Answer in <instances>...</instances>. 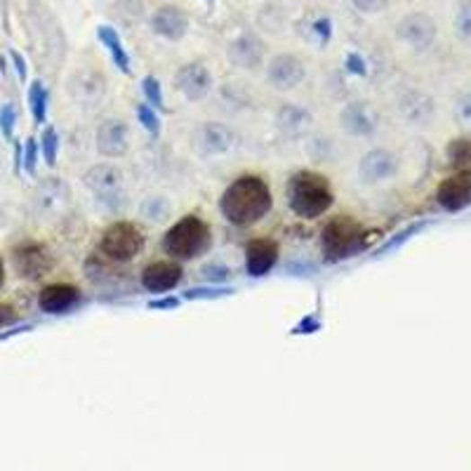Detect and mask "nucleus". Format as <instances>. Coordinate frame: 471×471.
<instances>
[{
  "instance_id": "1",
  "label": "nucleus",
  "mask_w": 471,
  "mask_h": 471,
  "mask_svg": "<svg viewBox=\"0 0 471 471\" xmlns=\"http://www.w3.org/2000/svg\"><path fill=\"white\" fill-rule=\"evenodd\" d=\"M219 210L234 227L257 224L271 210V191H269L267 182L253 174L236 180L234 184L227 186L219 200Z\"/></svg>"
},
{
  "instance_id": "2",
  "label": "nucleus",
  "mask_w": 471,
  "mask_h": 471,
  "mask_svg": "<svg viewBox=\"0 0 471 471\" xmlns=\"http://www.w3.org/2000/svg\"><path fill=\"white\" fill-rule=\"evenodd\" d=\"M288 205L295 215L304 219L321 218L323 212L330 210V205L335 203V193L330 189L328 180L316 173L292 174L286 186Z\"/></svg>"
},
{
  "instance_id": "3",
  "label": "nucleus",
  "mask_w": 471,
  "mask_h": 471,
  "mask_svg": "<svg viewBox=\"0 0 471 471\" xmlns=\"http://www.w3.org/2000/svg\"><path fill=\"white\" fill-rule=\"evenodd\" d=\"M321 245L325 260L342 262L349 260L353 254H359L366 248V231L360 229V224L353 222L351 218H335L325 224L321 234Z\"/></svg>"
},
{
  "instance_id": "4",
  "label": "nucleus",
  "mask_w": 471,
  "mask_h": 471,
  "mask_svg": "<svg viewBox=\"0 0 471 471\" xmlns=\"http://www.w3.org/2000/svg\"><path fill=\"white\" fill-rule=\"evenodd\" d=\"M210 243V229L199 218H182L168 234L163 236V250L174 260H193Z\"/></svg>"
},
{
  "instance_id": "5",
  "label": "nucleus",
  "mask_w": 471,
  "mask_h": 471,
  "mask_svg": "<svg viewBox=\"0 0 471 471\" xmlns=\"http://www.w3.org/2000/svg\"><path fill=\"white\" fill-rule=\"evenodd\" d=\"M144 248V236L130 222H116L104 231L100 250L111 262H130Z\"/></svg>"
},
{
  "instance_id": "6",
  "label": "nucleus",
  "mask_w": 471,
  "mask_h": 471,
  "mask_svg": "<svg viewBox=\"0 0 471 471\" xmlns=\"http://www.w3.org/2000/svg\"><path fill=\"white\" fill-rule=\"evenodd\" d=\"M85 186L94 193V199L104 203L106 208H118L123 205V173L116 168V165H109V163H102V165H94L90 173L83 177Z\"/></svg>"
},
{
  "instance_id": "7",
  "label": "nucleus",
  "mask_w": 471,
  "mask_h": 471,
  "mask_svg": "<svg viewBox=\"0 0 471 471\" xmlns=\"http://www.w3.org/2000/svg\"><path fill=\"white\" fill-rule=\"evenodd\" d=\"M398 38L415 50H429L436 40V22L424 13L405 14L398 22Z\"/></svg>"
},
{
  "instance_id": "8",
  "label": "nucleus",
  "mask_w": 471,
  "mask_h": 471,
  "mask_svg": "<svg viewBox=\"0 0 471 471\" xmlns=\"http://www.w3.org/2000/svg\"><path fill=\"white\" fill-rule=\"evenodd\" d=\"M436 200L443 210L459 212L471 205V170H459L448 177L436 191Z\"/></svg>"
},
{
  "instance_id": "9",
  "label": "nucleus",
  "mask_w": 471,
  "mask_h": 471,
  "mask_svg": "<svg viewBox=\"0 0 471 471\" xmlns=\"http://www.w3.org/2000/svg\"><path fill=\"white\" fill-rule=\"evenodd\" d=\"M340 125L351 137H370L378 130L379 116L368 102H351L342 109Z\"/></svg>"
},
{
  "instance_id": "10",
  "label": "nucleus",
  "mask_w": 471,
  "mask_h": 471,
  "mask_svg": "<svg viewBox=\"0 0 471 471\" xmlns=\"http://www.w3.org/2000/svg\"><path fill=\"white\" fill-rule=\"evenodd\" d=\"M174 87L184 94L189 102L205 100L212 90V76L203 64H186L174 76Z\"/></svg>"
},
{
  "instance_id": "11",
  "label": "nucleus",
  "mask_w": 471,
  "mask_h": 471,
  "mask_svg": "<svg viewBox=\"0 0 471 471\" xmlns=\"http://www.w3.org/2000/svg\"><path fill=\"white\" fill-rule=\"evenodd\" d=\"M398 170L396 156L387 149H372L370 154L363 156L359 165V177L363 184H382L391 180Z\"/></svg>"
},
{
  "instance_id": "12",
  "label": "nucleus",
  "mask_w": 471,
  "mask_h": 471,
  "mask_svg": "<svg viewBox=\"0 0 471 471\" xmlns=\"http://www.w3.org/2000/svg\"><path fill=\"white\" fill-rule=\"evenodd\" d=\"M304 64L295 55H279L273 57L267 67V78L276 90H292L304 81Z\"/></svg>"
},
{
  "instance_id": "13",
  "label": "nucleus",
  "mask_w": 471,
  "mask_h": 471,
  "mask_svg": "<svg viewBox=\"0 0 471 471\" xmlns=\"http://www.w3.org/2000/svg\"><path fill=\"white\" fill-rule=\"evenodd\" d=\"M14 269L22 279H40L45 271L52 267V260L48 250L38 243H24L14 250Z\"/></svg>"
},
{
  "instance_id": "14",
  "label": "nucleus",
  "mask_w": 471,
  "mask_h": 471,
  "mask_svg": "<svg viewBox=\"0 0 471 471\" xmlns=\"http://www.w3.org/2000/svg\"><path fill=\"white\" fill-rule=\"evenodd\" d=\"M182 267L177 262H154L142 271V286L149 292H163L173 290L180 286L182 280Z\"/></svg>"
},
{
  "instance_id": "15",
  "label": "nucleus",
  "mask_w": 471,
  "mask_h": 471,
  "mask_svg": "<svg viewBox=\"0 0 471 471\" xmlns=\"http://www.w3.org/2000/svg\"><path fill=\"white\" fill-rule=\"evenodd\" d=\"M196 144L205 156H219L227 154L236 144V135L231 128H227L224 123H210L200 125L199 132H196Z\"/></svg>"
},
{
  "instance_id": "16",
  "label": "nucleus",
  "mask_w": 471,
  "mask_h": 471,
  "mask_svg": "<svg viewBox=\"0 0 471 471\" xmlns=\"http://www.w3.org/2000/svg\"><path fill=\"white\" fill-rule=\"evenodd\" d=\"M97 151L106 158H118L128 151V125L118 118H109L97 130Z\"/></svg>"
},
{
  "instance_id": "17",
  "label": "nucleus",
  "mask_w": 471,
  "mask_h": 471,
  "mask_svg": "<svg viewBox=\"0 0 471 471\" xmlns=\"http://www.w3.org/2000/svg\"><path fill=\"white\" fill-rule=\"evenodd\" d=\"M151 29H154L156 36L165 38V40H180L189 29V19L180 7L163 5L151 17Z\"/></svg>"
},
{
  "instance_id": "18",
  "label": "nucleus",
  "mask_w": 471,
  "mask_h": 471,
  "mask_svg": "<svg viewBox=\"0 0 471 471\" xmlns=\"http://www.w3.org/2000/svg\"><path fill=\"white\" fill-rule=\"evenodd\" d=\"M279 260V245L276 241H269V238H260V241H253L245 250V267H248L250 276L260 279V276H267L273 269Z\"/></svg>"
},
{
  "instance_id": "19",
  "label": "nucleus",
  "mask_w": 471,
  "mask_h": 471,
  "mask_svg": "<svg viewBox=\"0 0 471 471\" xmlns=\"http://www.w3.org/2000/svg\"><path fill=\"white\" fill-rule=\"evenodd\" d=\"M81 299V292L76 286H67V283H55L40 290L38 295V307L45 314H64V311L74 309Z\"/></svg>"
},
{
  "instance_id": "20",
  "label": "nucleus",
  "mask_w": 471,
  "mask_h": 471,
  "mask_svg": "<svg viewBox=\"0 0 471 471\" xmlns=\"http://www.w3.org/2000/svg\"><path fill=\"white\" fill-rule=\"evenodd\" d=\"M264 59V45L257 36L253 33H245V36L236 38L234 43L229 45V62L234 67L241 68H257Z\"/></svg>"
},
{
  "instance_id": "21",
  "label": "nucleus",
  "mask_w": 471,
  "mask_h": 471,
  "mask_svg": "<svg viewBox=\"0 0 471 471\" xmlns=\"http://www.w3.org/2000/svg\"><path fill=\"white\" fill-rule=\"evenodd\" d=\"M398 109H401L405 120H410V123L415 125H427L429 120H431V116H434V102H431V97L415 93V90H413V93H405L404 97H401Z\"/></svg>"
},
{
  "instance_id": "22",
  "label": "nucleus",
  "mask_w": 471,
  "mask_h": 471,
  "mask_svg": "<svg viewBox=\"0 0 471 471\" xmlns=\"http://www.w3.org/2000/svg\"><path fill=\"white\" fill-rule=\"evenodd\" d=\"M67 200H68V191L62 182L50 180L38 189V205H40L45 212L64 210Z\"/></svg>"
},
{
  "instance_id": "23",
  "label": "nucleus",
  "mask_w": 471,
  "mask_h": 471,
  "mask_svg": "<svg viewBox=\"0 0 471 471\" xmlns=\"http://www.w3.org/2000/svg\"><path fill=\"white\" fill-rule=\"evenodd\" d=\"M97 38H100L106 50L111 52L113 64H116L123 74H130V57H128L123 43H120V36L113 31L111 26H100V29H97Z\"/></svg>"
},
{
  "instance_id": "24",
  "label": "nucleus",
  "mask_w": 471,
  "mask_h": 471,
  "mask_svg": "<svg viewBox=\"0 0 471 471\" xmlns=\"http://www.w3.org/2000/svg\"><path fill=\"white\" fill-rule=\"evenodd\" d=\"M309 120H311L309 111H304V109H299V106H283V109L279 111L280 130L290 137L302 135V132L307 130Z\"/></svg>"
},
{
  "instance_id": "25",
  "label": "nucleus",
  "mask_w": 471,
  "mask_h": 471,
  "mask_svg": "<svg viewBox=\"0 0 471 471\" xmlns=\"http://www.w3.org/2000/svg\"><path fill=\"white\" fill-rule=\"evenodd\" d=\"M48 102H50V93L45 90L40 81H33L29 87V109L33 113V120L38 125L45 123V113H48Z\"/></svg>"
},
{
  "instance_id": "26",
  "label": "nucleus",
  "mask_w": 471,
  "mask_h": 471,
  "mask_svg": "<svg viewBox=\"0 0 471 471\" xmlns=\"http://www.w3.org/2000/svg\"><path fill=\"white\" fill-rule=\"evenodd\" d=\"M170 215V203L161 196L144 200L142 203V218H149L151 222H165Z\"/></svg>"
},
{
  "instance_id": "27",
  "label": "nucleus",
  "mask_w": 471,
  "mask_h": 471,
  "mask_svg": "<svg viewBox=\"0 0 471 471\" xmlns=\"http://www.w3.org/2000/svg\"><path fill=\"white\" fill-rule=\"evenodd\" d=\"M40 154H43L45 163L55 168L57 165V156H59V135H57L55 128H45L43 139H40Z\"/></svg>"
},
{
  "instance_id": "28",
  "label": "nucleus",
  "mask_w": 471,
  "mask_h": 471,
  "mask_svg": "<svg viewBox=\"0 0 471 471\" xmlns=\"http://www.w3.org/2000/svg\"><path fill=\"white\" fill-rule=\"evenodd\" d=\"M142 93H144V100H147V104H151L154 109H163V90H161V83H158V78H154V76H147L142 81Z\"/></svg>"
},
{
  "instance_id": "29",
  "label": "nucleus",
  "mask_w": 471,
  "mask_h": 471,
  "mask_svg": "<svg viewBox=\"0 0 471 471\" xmlns=\"http://www.w3.org/2000/svg\"><path fill=\"white\" fill-rule=\"evenodd\" d=\"M137 118H139V123H142L144 130L151 132L154 137L161 132V120H158V116H156L154 106H151V104L137 106Z\"/></svg>"
},
{
  "instance_id": "30",
  "label": "nucleus",
  "mask_w": 471,
  "mask_h": 471,
  "mask_svg": "<svg viewBox=\"0 0 471 471\" xmlns=\"http://www.w3.org/2000/svg\"><path fill=\"white\" fill-rule=\"evenodd\" d=\"M448 156L455 165H467V163H471V142L469 139H455L448 149Z\"/></svg>"
},
{
  "instance_id": "31",
  "label": "nucleus",
  "mask_w": 471,
  "mask_h": 471,
  "mask_svg": "<svg viewBox=\"0 0 471 471\" xmlns=\"http://www.w3.org/2000/svg\"><path fill=\"white\" fill-rule=\"evenodd\" d=\"M14 125H17V109L7 102V104L0 109V132H3L5 139H13Z\"/></svg>"
},
{
  "instance_id": "32",
  "label": "nucleus",
  "mask_w": 471,
  "mask_h": 471,
  "mask_svg": "<svg viewBox=\"0 0 471 471\" xmlns=\"http://www.w3.org/2000/svg\"><path fill=\"white\" fill-rule=\"evenodd\" d=\"M38 154H40V147H38L36 139H26L24 144V154H22V165H24V170L29 174L36 173V165H38Z\"/></svg>"
},
{
  "instance_id": "33",
  "label": "nucleus",
  "mask_w": 471,
  "mask_h": 471,
  "mask_svg": "<svg viewBox=\"0 0 471 471\" xmlns=\"http://www.w3.org/2000/svg\"><path fill=\"white\" fill-rule=\"evenodd\" d=\"M200 276H203L208 283H224V280L231 276V271L229 267H224V264H205V267L200 269Z\"/></svg>"
},
{
  "instance_id": "34",
  "label": "nucleus",
  "mask_w": 471,
  "mask_h": 471,
  "mask_svg": "<svg viewBox=\"0 0 471 471\" xmlns=\"http://www.w3.org/2000/svg\"><path fill=\"white\" fill-rule=\"evenodd\" d=\"M455 29H458V36L471 45V7H465L462 13L458 14V22H455Z\"/></svg>"
},
{
  "instance_id": "35",
  "label": "nucleus",
  "mask_w": 471,
  "mask_h": 471,
  "mask_svg": "<svg viewBox=\"0 0 471 471\" xmlns=\"http://www.w3.org/2000/svg\"><path fill=\"white\" fill-rule=\"evenodd\" d=\"M353 7L363 14H378L382 10H387L389 5V0H351Z\"/></svg>"
},
{
  "instance_id": "36",
  "label": "nucleus",
  "mask_w": 471,
  "mask_h": 471,
  "mask_svg": "<svg viewBox=\"0 0 471 471\" xmlns=\"http://www.w3.org/2000/svg\"><path fill=\"white\" fill-rule=\"evenodd\" d=\"M222 295H231V288H196V290H189L184 298L196 299V298H222Z\"/></svg>"
},
{
  "instance_id": "37",
  "label": "nucleus",
  "mask_w": 471,
  "mask_h": 471,
  "mask_svg": "<svg viewBox=\"0 0 471 471\" xmlns=\"http://www.w3.org/2000/svg\"><path fill=\"white\" fill-rule=\"evenodd\" d=\"M458 120L462 125H471V94L458 102Z\"/></svg>"
},
{
  "instance_id": "38",
  "label": "nucleus",
  "mask_w": 471,
  "mask_h": 471,
  "mask_svg": "<svg viewBox=\"0 0 471 471\" xmlns=\"http://www.w3.org/2000/svg\"><path fill=\"white\" fill-rule=\"evenodd\" d=\"M347 71L356 76H366V62H363V57L351 52V55L347 57Z\"/></svg>"
},
{
  "instance_id": "39",
  "label": "nucleus",
  "mask_w": 471,
  "mask_h": 471,
  "mask_svg": "<svg viewBox=\"0 0 471 471\" xmlns=\"http://www.w3.org/2000/svg\"><path fill=\"white\" fill-rule=\"evenodd\" d=\"M17 321V314L10 304H0V328H5V325H13Z\"/></svg>"
},
{
  "instance_id": "40",
  "label": "nucleus",
  "mask_w": 471,
  "mask_h": 471,
  "mask_svg": "<svg viewBox=\"0 0 471 471\" xmlns=\"http://www.w3.org/2000/svg\"><path fill=\"white\" fill-rule=\"evenodd\" d=\"M314 31L321 36V43H328V38H330V22L328 19H318V22H314Z\"/></svg>"
},
{
  "instance_id": "41",
  "label": "nucleus",
  "mask_w": 471,
  "mask_h": 471,
  "mask_svg": "<svg viewBox=\"0 0 471 471\" xmlns=\"http://www.w3.org/2000/svg\"><path fill=\"white\" fill-rule=\"evenodd\" d=\"M10 57H13V62H14V68H17V76H19V81H26V62H24V57L19 55L17 50L10 52Z\"/></svg>"
},
{
  "instance_id": "42",
  "label": "nucleus",
  "mask_w": 471,
  "mask_h": 471,
  "mask_svg": "<svg viewBox=\"0 0 471 471\" xmlns=\"http://www.w3.org/2000/svg\"><path fill=\"white\" fill-rule=\"evenodd\" d=\"M177 299H158V302H151L149 307L151 309H173V307H177Z\"/></svg>"
},
{
  "instance_id": "43",
  "label": "nucleus",
  "mask_w": 471,
  "mask_h": 471,
  "mask_svg": "<svg viewBox=\"0 0 471 471\" xmlns=\"http://www.w3.org/2000/svg\"><path fill=\"white\" fill-rule=\"evenodd\" d=\"M3 283H5V264L0 260V288H3Z\"/></svg>"
},
{
  "instance_id": "44",
  "label": "nucleus",
  "mask_w": 471,
  "mask_h": 471,
  "mask_svg": "<svg viewBox=\"0 0 471 471\" xmlns=\"http://www.w3.org/2000/svg\"><path fill=\"white\" fill-rule=\"evenodd\" d=\"M469 7H471V0H469Z\"/></svg>"
}]
</instances>
